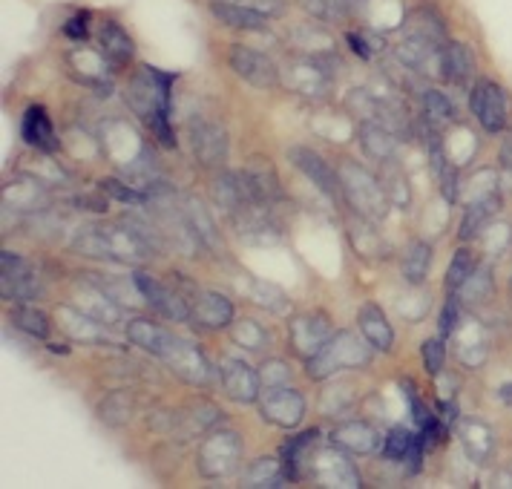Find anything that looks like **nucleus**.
<instances>
[{"label":"nucleus","instance_id":"1","mask_svg":"<svg viewBox=\"0 0 512 489\" xmlns=\"http://www.w3.org/2000/svg\"><path fill=\"white\" fill-rule=\"evenodd\" d=\"M170 87H173V75L159 72L156 67H141L136 78L130 81L127 101L130 107L139 113L141 121L150 124V130L156 133V139L164 147H176V136L170 127Z\"/></svg>","mask_w":512,"mask_h":489},{"label":"nucleus","instance_id":"2","mask_svg":"<svg viewBox=\"0 0 512 489\" xmlns=\"http://www.w3.org/2000/svg\"><path fill=\"white\" fill-rule=\"evenodd\" d=\"M75 251L84 257L116 259V262H141L156 251V245L133 225H98V228H84L75 236Z\"/></svg>","mask_w":512,"mask_h":489},{"label":"nucleus","instance_id":"3","mask_svg":"<svg viewBox=\"0 0 512 489\" xmlns=\"http://www.w3.org/2000/svg\"><path fill=\"white\" fill-rule=\"evenodd\" d=\"M374 346L354 331H337L311 360H305V372L311 380H326L343 369H366L372 363Z\"/></svg>","mask_w":512,"mask_h":489},{"label":"nucleus","instance_id":"4","mask_svg":"<svg viewBox=\"0 0 512 489\" xmlns=\"http://www.w3.org/2000/svg\"><path fill=\"white\" fill-rule=\"evenodd\" d=\"M337 179H340V190L346 196L351 208L357 216L369 219V222H383L389 216V196L380 185V179H374L372 173L366 167L354 162H343L340 170H337Z\"/></svg>","mask_w":512,"mask_h":489},{"label":"nucleus","instance_id":"5","mask_svg":"<svg viewBox=\"0 0 512 489\" xmlns=\"http://www.w3.org/2000/svg\"><path fill=\"white\" fill-rule=\"evenodd\" d=\"M159 360H164L173 369V374L182 377L190 386H210L213 377H216V372L210 369L208 357L196 349L193 343H187V340L176 337V334H170V340L164 343Z\"/></svg>","mask_w":512,"mask_h":489},{"label":"nucleus","instance_id":"6","mask_svg":"<svg viewBox=\"0 0 512 489\" xmlns=\"http://www.w3.org/2000/svg\"><path fill=\"white\" fill-rule=\"evenodd\" d=\"M259 415L280 429H294L305 415V397L291 386H265L259 392Z\"/></svg>","mask_w":512,"mask_h":489},{"label":"nucleus","instance_id":"7","mask_svg":"<svg viewBox=\"0 0 512 489\" xmlns=\"http://www.w3.org/2000/svg\"><path fill=\"white\" fill-rule=\"evenodd\" d=\"M242 455V443L233 432H210L199 446V469L205 478H225L231 475Z\"/></svg>","mask_w":512,"mask_h":489},{"label":"nucleus","instance_id":"8","mask_svg":"<svg viewBox=\"0 0 512 489\" xmlns=\"http://www.w3.org/2000/svg\"><path fill=\"white\" fill-rule=\"evenodd\" d=\"M0 291L6 300L26 303V300H35L41 294V282H38L35 268L24 257L3 251L0 254Z\"/></svg>","mask_w":512,"mask_h":489},{"label":"nucleus","instance_id":"9","mask_svg":"<svg viewBox=\"0 0 512 489\" xmlns=\"http://www.w3.org/2000/svg\"><path fill=\"white\" fill-rule=\"evenodd\" d=\"M133 285H136V291L144 297V303L150 305L153 311H159L162 317L173 320V323H187L190 320V300L179 297L176 291H170L167 285L153 280L150 274L136 271L133 274Z\"/></svg>","mask_w":512,"mask_h":489},{"label":"nucleus","instance_id":"10","mask_svg":"<svg viewBox=\"0 0 512 489\" xmlns=\"http://www.w3.org/2000/svg\"><path fill=\"white\" fill-rule=\"evenodd\" d=\"M228 64H231V70L239 75V78H245L251 87H259V90H274L277 84H280V70L274 67V61L268 58V55H262V52H256V49L248 47H231L228 52Z\"/></svg>","mask_w":512,"mask_h":489},{"label":"nucleus","instance_id":"11","mask_svg":"<svg viewBox=\"0 0 512 489\" xmlns=\"http://www.w3.org/2000/svg\"><path fill=\"white\" fill-rule=\"evenodd\" d=\"M469 107L487 133H501L507 124V95L495 81H478L469 95Z\"/></svg>","mask_w":512,"mask_h":489},{"label":"nucleus","instance_id":"12","mask_svg":"<svg viewBox=\"0 0 512 489\" xmlns=\"http://www.w3.org/2000/svg\"><path fill=\"white\" fill-rule=\"evenodd\" d=\"M288 334H291V346H294V351H297L303 360H311V357L328 343V337H331V323H328L326 314H303V317H294Z\"/></svg>","mask_w":512,"mask_h":489},{"label":"nucleus","instance_id":"13","mask_svg":"<svg viewBox=\"0 0 512 489\" xmlns=\"http://www.w3.org/2000/svg\"><path fill=\"white\" fill-rule=\"evenodd\" d=\"M233 225H236V233L251 242V245H274L280 242V228L277 222L268 216L265 205H245L242 210H236L231 216Z\"/></svg>","mask_w":512,"mask_h":489},{"label":"nucleus","instance_id":"14","mask_svg":"<svg viewBox=\"0 0 512 489\" xmlns=\"http://www.w3.org/2000/svg\"><path fill=\"white\" fill-rule=\"evenodd\" d=\"M190 147H193L199 162L216 167V164L225 162V156H228V136H225V130L219 124L199 118V121L190 124Z\"/></svg>","mask_w":512,"mask_h":489},{"label":"nucleus","instance_id":"15","mask_svg":"<svg viewBox=\"0 0 512 489\" xmlns=\"http://www.w3.org/2000/svg\"><path fill=\"white\" fill-rule=\"evenodd\" d=\"M219 377H222L225 392H228L233 400H239V403H254V400H259L262 380H259V372L251 369L245 360H236V357L222 360Z\"/></svg>","mask_w":512,"mask_h":489},{"label":"nucleus","instance_id":"16","mask_svg":"<svg viewBox=\"0 0 512 489\" xmlns=\"http://www.w3.org/2000/svg\"><path fill=\"white\" fill-rule=\"evenodd\" d=\"M291 162H294V167L300 173H305L314 185L320 187L326 196H331V199H337L343 193L340 190V179H337V170H331V164L320 153H314L308 147H294L291 150Z\"/></svg>","mask_w":512,"mask_h":489},{"label":"nucleus","instance_id":"17","mask_svg":"<svg viewBox=\"0 0 512 489\" xmlns=\"http://www.w3.org/2000/svg\"><path fill=\"white\" fill-rule=\"evenodd\" d=\"M190 320L205 328H225L233 323V305L228 297L213 291H196L190 297Z\"/></svg>","mask_w":512,"mask_h":489},{"label":"nucleus","instance_id":"18","mask_svg":"<svg viewBox=\"0 0 512 489\" xmlns=\"http://www.w3.org/2000/svg\"><path fill=\"white\" fill-rule=\"evenodd\" d=\"M242 179H245V185L251 190L256 205H265L268 208L271 202H280L282 199L280 179H277V173L268 164V159H254V162L242 170Z\"/></svg>","mask_w":512,"mask_h":489},{"label":"nucleus","instance_id":"19","mask_svg":"<svg viewBox=\"0 0 512 489\" xmlns=\"http://www.w3.org/2000/svg\"><path fill=\"white\" fill-rule=\"evenodd\" d=\"M331 441L343 449H349L351 455H372L380 449V435L377 429L363 423V420H349V423H340L334 432H331Z\"/></svg>","mask_w":512,"mask_h":489},{"label":"nucleus","instance_id":"20","mask_svg":"<svg viewBox=\"0 0 512 489\" xmlns=\"http://www.w3.org/2000/svg\"><path fill=\"white\" fill-rule=\"evenodd\" d=\"M213 199H216V205L225 210V213H236V210H242L245 205H254V196H251V190L245 185V179H242V173H222L216 182H213Z\"/></svg>","mask_w":512,"mask_h":489},{"label":"nucleus","instance_id":"21","mask_svg":"<svg viewBox=\"0 0 512 489\" xmlns=\"http://www.w3.org/2000/svg\"><path fill=\"white\" fill-rule=\"evenodd\" d=\"M349 239H351V245H354V251H357L363 259H383L389 251H392V248H389V242H386L380 233L374 231V222L363 219V216L351 219Z\"/></svg>","mask_w":512,"mask_h":489},{"label":"nucleus","instance_id":"22","mask_svg":"<svg viewBox=\"0 0 512 489\" xmlns=\"http://www.w3.org/2000/svg\"><path fill=\"white\" fill-rule=\"evenodd\" d=\"M21 130H24V139L32 147H38L44 153H55L58 150V136H55V127H52V121H49L44 107H29L24 113Z\"/></svg>","mask_w":512,"mask_h":489},{"label":"nucleus","instance_id":"23","mask_svg":"<svg viewBox=\"0 0 512 489\" xmlns=\"http://www.w3.org/2000/svg\"><path fill=\"white\" fill-rule=\"evenodd\" d=\"M360 144L366 150V156L374 162H392L397 150V136L392 130L380 127L377 121H363L360 124Z\"/></svg>","mask_w":512,"mask_h":489},{"label":"nucleus","instance_id":"24","mask_svg":"<svg viewBox=\"0 0 512 489\" xmlns=\"http://www.w3.org/2000/svg\"><path fill=\"white\" fill-rule=\"evenodd\" d=\"M210 12L213 18H219L225 26H233V29H248V32H256V29H265L268 26V18L256 9H248V6H239V3H228V0H213L210 3Z\"/></svg>","mask_w":512,"mask_h":489},{"label":"nucleus","instance_id":"25","mask_svg":"<svg viewBox=\"0 0 512 489\" xmlns=\"http://www.w3.org/2000/svg\"><path fill=\"white\" fill-rule=\"evenodd\" d=\"M317 475L328 487H360L357 469L337 452H320L317 455Z\"/></svg>","mask_w":512,"mask_h":489},{"label":"nucleus","instance_id":"26","mask_svg":"<svg viewBox=\"0 0 512 489\" xmlns=\"http://www.w3.org/2000/svg\"><path fill=\"white\" fill-rule=\"evenodd\" d=\"M501 208V199H498V193L492 190L487 196H478V199H472L469 202V208H466L464 219H461V239L469 242V239H475L478 233L484 231V225H487L489 219L498 213Z\"/></svg>","mask_w":512,"mask_h":489},{"label":"nucleus","instance_id":"27","mask_svg":"<svg viewBox=\"0 0 512 489\" xmlns=\"http://www.w3.org/2000/svg\"><path fill=\"white\" fill-rule=\"evenodd\" d=\"M360 331L377 351H389L395 343V331L389 326L386 314L377 305H363L360 308Z\"/></svg>","mask_w":512,"mask_h":489},{"label":"nucleus","instance_id":"28","mask_svg":"<svg viewBox=\"0 0 512 489\" xmlns=\"http://www.w3.org/2000/svg\"><path fill=\"white\" fill-rule=\"evenodd\" d=\"M472 52L458 44V41H449L446 47L441 49V78L452 81V84H466L469 75H472Z\"/></svg>","mask_w":512,"mask_h":489},{"label":"nucleus","instance_id":"29","mask_svg":"<svg viewBox=\"0 0 512 489\" xmlns=\"http://www.w3.org/2000/svg\"><path fill=\"white\" fill-rule=\"evenodd\" d=\"M98 47L107 55L110 64H127L133 58V38L116 24V21H107L101 26V35H98Z\"/></svg>","mask_w":512,"mask_h":489},{"label":"nucleus","instance_id":"30","mask_svg":"<svg viewBox=\"0 0 512 489\" xmlns=\"http://www.w3.org/2000/svg\"><path fill=\"white\" fill-rule=\"evenodd\" d=\"M58 320H61V328L70 334V337H78L81 343H101V323L93 320L90 314H84L81 308H67L61 305L58 308Z\"/></svg>","mask_w":512,"mask_h":489},{"label":"nucleus","instance_id":"31","mask_svg":"<svg viewBox=\"0 0 512 489\" xmlns=\"http://www.w3.org/2000/svg\"><path fill=\"white\" fill-rule=\"evenodd\" d=\"M317 429H311V432H303V435H297V438H288V441L282 443L280 455H282V472H285V478L288 481H297L300 475H303V461H305V452L314 446V441H317Z\"/></svg>","mask_w":512,"mask_h":489},{"label":"nucleus","instance_id":"32","mask_svg":"<svg viewBox=\"0 0 512 489\" xmlns=\"http://www.w3.org/2000/svg\"><path fill=\"white\" fill-rule=\"evenodd\" d=\"M127 337H130L133 346H139V349H144L147 354L159 357L164 349V343L170 340V331L162 326H156V323H150V320H133V323H127Z\"/></svg>","mask_w":512,"mask_h":489},{"label":"nucleus","instance_id":"33","mask_svg":"<svg viewBox=\"0 0 512 489\" xmlns=\"http://www.w3.org/2000/svg\"><path fill=\"white\" fill-rule=\"evenodd\" d=\"M406 35H409V38H420V41H429V44H435V47H443V44H446L443 21L435 12H429V9H418V12L409 18Z\"/></svg>","mask_w":512,"mask_h":489},{"label":"nucleus","instance_id":"34","mask_svg":"<svg viewBox=\"0 0 512 489\" xmlns=\"http://www.w3.org/2000/svg\"><path fill=\"white\" fill-rule=\"evenodd\" d=\"M185 213V222L190 225V231L196 233V239L208 248H219V236L213 228V219H210L208 208L199 202V199H187V205L182 208Z\"/></svg>","mask_w":512,"mask_h":489},{"label":"nucleus","instance_id":"35","mask_svg":"<svg viewBox=\"0 0 512 489\" xmlns=\"http://www.w3.org/2000/svg\"><path fill=\"white\" fill-rule=\"evenodd\" d=\"M429 265H432V245L429 242H412L406 257H403V277L409 285H420L429 274Z\"/></svg>","mask_w":512,"mask_h":489},{"label":"nucleus","instance_id":"36","mask_svg":"<svg viewBox=\"0 0 512 489\" xmlns=\"http://www.w3.org/2000/svg\"><path fill=\"white\" fill-rule=\"evenodd\" d=\"M461 441H464L466 452L475 458V461H487V455L492 452V432H489L484 423H478V420H469V423H461Z\"/></svg>","mask_w":512,"mask_h":489},{"label":"nucleus","instance_id":"37","mask_svg":"<svg viewBox=\"0 0 512 489\" xmlns=\"http://www.w3.org/2000/svg\"><path fill=\"white\" fill-rule=\"evenodd\" d=\"M285 481L282 464L274 458H259L245 475V487H285Z\"/></svg>","mask_w":512,"mask_h":489},{"label":"nucleus","instance_id":"38","mask_svg":"<svg viewBox=\"0 0 512 489\" xmlns=\"http://www.w3.org/2000/svg\"><path fill=\"white\" fill-rule=\"evenodd\" d=\"M461 291V297H464L466 303L478 305V303H487L489 297H492V291H495V280H492V271H489L487 265H481V268H475L466 282L458 288Z\"/></svg>","mask_w":512,"mask_h":489},{"label":"nucleus","instance_id":"39","mask_svg":"<svg viewBox=\"0 0 512 489\" xmlns=\"http://www.w3.org/2000/svg\"><path fill=\"white\" fill-rule=\"evenodd\" d=\"M130 415H133V397L124 395V392H113V395L98 406V418L104 420V423H110V426L127 423Z\"/></svg>","mask_w":512,"mask_h":489},{"label":"nucleus","instance_id":"40","mask_svg":"<svg viewBox=\"0 0 512 489\" xmlns=\"http://www.w3.org/2000/svg\"><path fill=\"white\" fill-rule=\"evenodd\" d=\"M12 323L21 328L29 337H47L49 334V317L44 311L32 308V305H21L12 311Z\"/></svg>","mask_w":512,"mask_h":489},{"label":"nucleus","instance_id":"41","mask_svg":"<svg viewBox=\"0 0 512 489\" xmlns=\"http://www.w3.org/2000/svg\"><path fill=\"white\" fill-rule=\"evenodd\" d=\"M386 164V170H383V176H380V185L386 190V196H389V202L392 205H400V208H406L409 205V199H412V193H409V185H406V176L392 167V162H383Z\"/></svg>","mask_w":512,"mask_h":489},{"label":"nucleus","instance_id":"42","mask_svg":"<svg viewBox=\"0 0 512 489\" xmlns=\"http://www.w3.org/2000/svg\"><path fill=\"white\" fill-rule=\"evenodd\" d=\"M251 300L256 305H265L268 311H274V314H288L291 311V300L282 294L280 288H274V285H268V282H251Z\"/></svg>","mask_w":512,"mask_h":489},{"label":"nucleus","instance_id":"43","mask_svg":"<svg viewBox=\"0 0 512 489\" xmlns=\"http://www.w3.org/2000/svg\"><path fill=\"white\" fill-rule=\"evenodd\" d=\"M415 441H418V438H415L409 429L395 426V429L383 438V455L392 458V461H406V455H409V449L415 446Z\"/></svg>","mask_w":512,"mask_h":489},{"label":"nucleus","instance_id":"44","mask_svg":"<svg viewBox=\"0 0 512 489\" xmlns=\"http://www.w3.org/2000/svg\"><path fill=\"white\" fill-rule=\"evenodd\" d=\"M233 340L239 343V346H245V349L259 351L268 346V334L262 331V326H256L254 320H242V323H236L233 328Z\"/></svg>","mask_w":512,"mask_h":489},{"label":"nucleus","instance_id":"45","mask_svg":"<svg viewBox=\"0 0 512 489\" xmlns=\"http://www.w3.org/2000/svg\"><path fill=\"white\" fill-rule=\"evenodd\" d=\"M423 107H426V118H432V121H452L455 118V107L441 90H426Z\"/></svg>","mask_w":512,"mask_h":489},{"label":"nucleus","instance_id":"46","mask_svg":"<svg viewBox=\"0 0 512 489\" xmlns=\"http://www.w3.org/2000/svg\"><path fill=\"white\" fill-rule=\"evenodd\" d=\"M475 271V262H472V254L461 248L455 259H452V265H449V271H446V288H452V291H458L461 285L466 282V277Z\"/></svg>","mask_w":512,"mask_h":489},{"label":"nucleus","instance_id":"47","mask_svg":"<svg viewBox=\"0 0 512 489\" xmlns=\"http://www.w3.org/2000/svg\"><path fill=\"white\" fill-rule=\"evenodd\" d=\"M98 190H104L107 196H113V199L124 202V205H144L147 202V193H139V190H133V187L118 182V179H101Z\"/></svg>","mask_w":512,"mask_h":489},{"label":"nucleus","instance_id":"48","mask_svg":"<svg viewBox=\"0 0 512 489\" xmlns=\"http://www.w3.org/2000/svg\"><path fill=\"white\" fill-rule=\"evenodd\" d=\"M420 354H423V363H426V372L432 377H438L443 369V357H446V349H443L441 340H426L420 346Z\"/></svg>","mask_w":512,"mask_h":489},{"label":"nucleus","instance_id":"49","mask_svg":"<svg viewBox=\"0 0 512 489\" xmlns=\"http://www.w3.org/2000/svg\"><path fill=\"white\" fill-rule=\"evenodd\" d=\"M438 179H441L443 199L452 205V202L458 199V167H455V164L443 162L441 170H438Z\"/></svg>","mask_w":512,"mask_h":489},{"label":"nucleus","instance_id":"50","mask_svg":"<svg viewBox=\"0 0 512 489\" xmlns=\"http://www.w3.org/2000/svg\"><path fill=\"white\" fill-rule=\"evenodd\" d=\"M288 363H282V360H268L265 366H262V372H259V380H262V386H285V380H288Z\"/></svg>","mask_w":512,"mask_h":489},{"label":"nucleus","instance_id":"51","mask_svg":"<svg viewBox=\"0 0 512 489\" xmlns=\"http://www.w3.org/2000/svg\"><path fill=\"white\" fill-rule=\"evenodd\" d=\"M90 15L87 12H78V15H72L70 21L64 24V35L72 38V41H84L87 38V32H90Z\"/></svg>","mask_w":512,"mask_h":489},{"label":"nucleus","instance_id":"52","mask_svg":"<svg viewBox=\"0 0 512 489\" xmlns=\"http://www.w3.org/2000/svg\"><path fill=\"white\" fill-rule=\"evenodd\" d=\"M458 328V297H446L441 311V337H449Z\"/></svg>","mask_w":512,"mask_h":489},{"label":"nucleus","instance_id":"53","mask_svg":"<svg viewBox=\"0 0 512 489\" xmlns=\"http://www.w3.org/2000/svg\"><path fill=\"white\" fill-rule=\"evenodd\" d=\"M346 41H349V47L354 49V52H357V55H360L363 61H369V58H372V55H374L372 49H369V41H366V35H357V32H349V38H346Z\"/></svg>","mask_w":512,"mask_h":489},{"label":"nucleus","instance_id":"54","mask_svg":"<svg viewBox=\"0 0 512 489\" xmlns=\"http://www.w3.org/2000/svg\"><path fill=\"white\" fill-rule=\"evenodd\" d=\"M443 426H452L455 420H458V409L452 406V403H441V418H438Z\"/></svg>","mask_w":512,"mask_h":489},{"label":"nucleus","instance_id":"55","mask_svg":"<svg viewBox=\"0 0 512 489\" xmlns=\"http://www.w3.org/2000/svg\"><path fill=\"white\" fill-rule=\"evenodd\" d=\"M501 164H504L507 170H512V133L504 139V144H501Z\"/></svg>","mask_w":512,"mask_h":489},{"label":"nucleus","instance_id":"56","mask_svg":"<svg viewBox=\"0 0 512 489\" xmlns=\"http://www.w3.org/2000/svg\"><path fill=\"white\" fill-rule=\"evenodd\" d=\"M498 397H501L504 403H512V383H504V386L498 389Z\"/></svg>","mask_w":512,"mask_h":489},{"label":"nucleus","instance_id":"57","mask_svg":"<svg viewBox=\"0 0 512 489\" xmlns=\"http://www.w3.org/2000/svg\"><path fill=\"white\" fill-rule=\"evenodd\" d=\"M47 349L49 351H58V354H67V351H70V349H67V346H55V343H52V346H47Z\"/></svg>","mask_w":512,"mask_h":489},{"label":"nucleus","instance_id":"58","mask_svg":"<svg viewBox=\"0 0 512 489\" xmlns=\"http://www.w3.org/2000/svg\"><path fill=\"white\" fill-rule=\"evenodd\" d=\"M510 297H512V280H510Z\"/></svg>","mask_w":512,"mask_h":489}]
</instances>
